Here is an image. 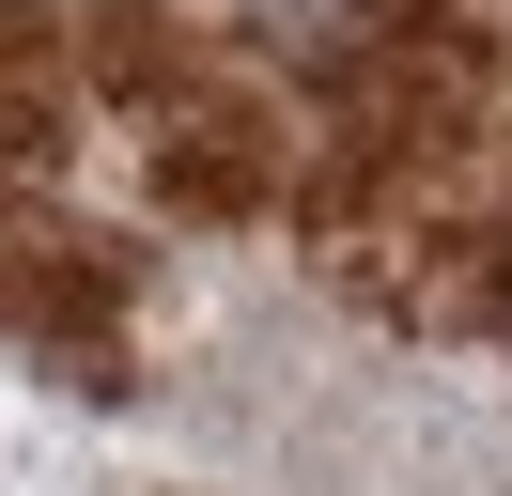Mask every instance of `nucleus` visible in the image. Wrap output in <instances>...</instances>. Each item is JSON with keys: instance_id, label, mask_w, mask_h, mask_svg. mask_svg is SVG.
<instances>
[{"instance_id": "f257e3e1", "label": "nucleus", "mask_w": 512, "mask_h": 496, "mask_svg": "<svg viewBox=\"0 0 512 496\" xmlns=\"http://www.w3.org/2000/svg\"><path fill=\"white\" fill-rule=\"evenodd\" d=\"M264 31H280V47H311V62H342L357 31H388V0H249Z\"/></svg>"}]
</instances>
